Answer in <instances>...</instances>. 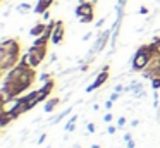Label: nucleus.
Returning a JSON list of instances; mask_svg holds the SVG:
<instances>
[{
	"label": "nucleus",
	"instance_id": "1",
	"mask_svg": "<svg viewBox=\"0 0 160 148\" xmlns=\"http://www.w3.org/2000/svg\"><path fill=\"white\" fill-rule=\"evenodd\" d=\"M153 55H155V47H153V43L138 47V50L134 52V55H132V59H131V69L134 72H143L148 67L150 62H152Z\"/></svg>",
	"mask_w": 160,
	"mask_h": 148
},
{
	"label": "nucleus",
	"instance_id": "2",
	"mask_svg": "<svg viewBox=\"0 0 160 148\" xmlns=\"http://www.w3.org/2000/svg\"><path fill=\"white\" fill-rule=\"evenodd\" d=\"M47 50H48V47H36V45H31V47L28 48L29 65H31L33 69L42 65V62L45 60V57H47Z\"/></svg>",
	"mask_w": 160,
	"mask_h": 148
},
{
	"label": "nucleus",
	"instance_id": "3",
	"mask_svg": "<svg viewBox=\"0 0 160 148\" xmlns=\"http://www.w3.org/2000/svg\"><path fill=\"white\" fill-rule=\"evenodd\" d=\"M21 60V54H0V71L2 74L7 71H11L12 67L19 64Z\"/></svg>",
	"mask_w": 160,
	"mask_h": 148
},
{
	"label": "nucleus",
	"instance_id": "4",
	"mask_svg": "<svg viewBox=\"0 0 160 148\" xmlns=\"http://www.w3.org/2000/svg\"><path fill=\"white\" fill-rule=\"evenodd\" d=\"M141 74L145 79H150V81H152L153 78H160V55H157V54L153 55L152 62H150L148 67H146Z\"/></svg>",
	"mask_w": 160,
	"mask_h": 148
},
{
	"label": "nucleus",
	"instance_id": "5",
	"mask_svg": "<svg viewBox=\"0 0 160 148\" xmlns=\"http://www.w3.org/2000/svg\"><path fill=\"white\" fill-rule=\"evenodd\" d=\"M0 54H21V41L18 38H7L0 43Z\"/></svg>",
	"mask_w": 160,
	"mask_h": 148
},
{
	"label": "nucleus",
	"instance_id": "6",
	"mask_svg": "<svg viewBox=\"0 0 160 148\" xmlns=\"http://www.w3.org/2000/svg\"><path fill=\"white\" fill-rule=\"evenodd\" d=\"M110 36H112V29H105V31H102V33L97 36V41H95V45L91 47L90 55H95V54H98V52L103 50L105 45H107V41H108V38H110Z\"/></svg>",
	"mask_w": 160,
	"mask_h": 148
},
{
	"label": "nucleus",
	"instance_id": "7",
	"mask_svg": "<svg viewBox=\"0 0 160 148\" xmlns=\"http://www.w3.org/2000/svg\"><path fill=\"white\" fill-rule=\"evenodd\" d=\"M95 3L93 2H86V0H79V3H78L76 7V16L78 17H83V16H93L95 14Z\"/></svg>",
	"mask_w": 160,
	"mask_h": 148
},
{
	"label": "nucleus",
	"instance_id": "8",
	"mask_svg": "<svg viewBox=\"0 0 160 148\" xmlns=\"http://www.w3.org/2000/svg\"><path fill=\"white\" fill-rule=\"evenodd\" d=\"M108 78H110L108 71H100V72L97 74V78H95V81H93V83H91V84L86 88V93H91V91H95V89H98L100 86H103L105 83L108 81Z\"/></svg>",
	"mask_w": 160,
	"mask_h": 148
},
{
	"label": "nucleus",
	"instance_id": "9",
	"mask_svg": "<svg viewBox=\"0 0 160 148\" xmlns=\"http://www.w3.org/2000/svg\"><path fill=\"white\" fill-rule=\"evenodd\" d=\"M64 34H66V26H64V21H57L55 23V29L52 33V43L53 45H60L64 41Z\"/></svg>",
	"mask_w": 160,
	"mask_h": 148
},
{
	"label": "nucleus",
	"instance_id": "10",
	"mask_svg": "<svg viewBox=\"0 0 160 148\" xmlns=\"http://www.w3.org/2000/svg\"><path fill=\"white\" fill-rule=\"evenodd\" d=\"M53 88H55V81H53V79H48L47 83H43L42 88H38V91H40V102H45V100L50 96V93L53 91Z\"/></svg>",
	"mask_w": 160,
	"mask_h": 148
},
{
	"label": "nucleus",
	"instance_id": "11",
	"mask_svg": "<svg viewBox=\"0 0 160 148\" xmlns=\"http://www.w3.org/2000/svg\"><path fill=\"white\" fill-rule=\"evenodd\" d=\"M52 3H53V0H38V3H36V7L33 9V12L43 16V14L48 10V7L52 5Z\"/></svg>",
	"mask_w": 160,
	"mask_h": 148
},
{
	"label": "nucleus",
	"instance_id": "12",
	"mask_svg": "<svg viewBox=\"0 0 160 148\" xmlns=\"http://www.w3.org/2000/svg\"><path fill=\"white\" fill-rule=\"evenodd\" d=\"M19 102H21V96H14V98L4 102L2 103V112H12V110L19 105Z\"/></svg>",
	"mask_w": 160,
	"mask_h": 148
},
{
	"label": "nucleus",
	"instance_id": "13",
	"mask_svg": "<svg viewBox=\"0 0 160 148\" xmlns=\"http://www.w3.org/2000/svg\"><path fill=\"white\" fill-rule=\"evenodd\" d=\"M45 29H47V23H43V21H40V23H36L35 26L29 29V36H35V38H38V36H42L43 33H45Z\"/></svg>",
	"mask_w": 160,
	"mask_h": 148
},
{
	"label": "nucleus",
	"instance_id": "14",
	"mask_svg": "<svg viewBox=\"0 0 160 148\" xmlns=\"http://www.w3.org/2000/svg\"><path fill=\"white\" fill-rule=\"evenodd\" d=\"M59 103H60V100L57 98V96H55V98H48V100H47V103H45V107H43V110H45L47 114H50V112L55 110V107L59 105Z\"/></svg>",
	"mask_w": 160,
	"mask_h": 148
},
{
	"label": "nucleus",
	"instance_id": "15",
	"mask_svg": "<svg viewBox=\"0 0 160 148\" xmlns=\"http://www.w3.org/2000/svg\"><path fill=\"white\" fill-rule=\"evenodd\" d=\"M14 117H12L11 112H2L0 114V127H7L9 122H12Z\"/></svg>",
	"mask_w": 160,
	"mask_h": 148
},
{
	"label": "nucleus",
	"instance_id": "16",
	"mask_svg": "<svg viewBox=\"0 0 160 148\" xmlns=\"http://www.w3.org/2000/svg\"><path fill=\"white\" fill-rule=\"evenodd\" d=\"M48 43H50V38H47L45 34L35 38V41H33V45H36V47H48Z\"/></svg>",
	"mask_w": 160,
	"mask_h": 148
},
{
	"label": "nucleus",
	"instance_id": "17",
	"mask_svg": "<svg viewBox=\"0 0 160 148\" xmlns=\"http://www.w3.org/2000/svg\"><path fill=\"white\" fill-rule=\"evenodd\" d=\"M31 9H33V7L29 5V3H26V2L19 3V5L16 7V10H18L19 14H29V12H31Z\"/></svg>",
	"mask_w": 160,
	"mask_h": 148
},
{
	"label": "nucleus",
	"instance_id": "18",
	"mask_svg": "<svg viewBox=\"0 0 160 148\" xmlns=\"http://www.w3.org/2000/svg\"><path fill=\"white\" fill-rule=\"evenodd\" d=\"M71 110H72V109H71V107H69V109H66V110H64L62 114H59V115H57V117H53V119L50 120V122H52V124H57V122H60V120H62V119H64V117H66V115H69V114H71Z\"/></svg>",
	"mask_w": 160,
	"mask_h": 148
},
{
	"label": "nucleus",
	"instance_id": "19",
	"mask_svg": "<svg viewBox=\"0 0 160 148\" xmlns=\"http://www.w3.org/2000/svg\"><path fill=\"white\" fill-rule=\"evenodd\" d=\"M152 43H153V47H155V54H157V55H160V36L153 38Z\"/></svg>",
	"mask_w": 160,
	"mask_h": 148
},
{
	"label": "nucleus",
	"instance_id": "20",
	"mask_svg": "<svg viewBox=\"0 0 160 148\" xmlns=\"http://www.w3.org/2000/svg\"><path fill=\"white\" fill-rule=\"evenodd\" d=\"M48 79H52V74H50V72H43V74L38 76V81L40 83H47Z\"/></svg>",
	"mask_w": 160,
	"mask_h": 148
},
{
	"label": "nucleus",
	"instance_id": "21",
	"mask_svg": "<svg viewBox=\"0 0 160 148\" xmlns=\"http://www.w3.org/2000/svg\"><path fill=\"white\" fill-rule=\"evenodd\" d=\"M93 17H95V14L93 16H83V17H79V23L81 24H90L91 21H93Z\"/></svg>",
	"mask_w": 160,
	"mask_h": 148
},
{
	"label": "nucleus",
	"instance_id": "22",
	"mask_svg": "<svg viewBox=\"0 0 160 148\" xmlns=\"http://www.w3.org/2000/svg\"><path fill=\"white\" fill-rule=\"evenodd\" d=\"M152 88H153V91L160 89V78H153L152 79Z\"/></svg>",
	"mask_w": 160,
	"mask_h": 148
},
{
	"label": "nucleus",
	"instance_id": "23",
	"mask_svg": "<svg viewBox=\"0 0 160 148\" xmlns=\"http://www.w3.org/2000/svg\"><path fill=\"white\" fill-rule=\"evenodd\" d=\"M126 122H128V119H126L124 115L119 117V120H117V127H119V129H121V127H124V126H126Z\"/></svg>",
	"mask_w": 160,
	"mask_h": 148
},
{
	"label": "nucleus",
	"instance_id": "24",
	"mask_svg": "<svg viewBox=\"0 0 160 148\" xmlns=\"http://www.w3.org/2000/svg\"><path fill=\"white\" fill-rule=\"evenodd\" d=\"M74 129H76V122H67V124H66V131H69V133H72Z\"/></svg>",
	"mask_w": 160,
	"mask_h": 148
},
{
	"label": "nucleus",
	"instance_id": "25",
	"mask_svg": "<svg viewBox=\"0 0 160 148\" xmlns=\"http://www.w3.org/2000/svg\"><path fill=\"white\" fill-rule=\"evenodd\" d=\"M112 119H114V115H112L110 112L105 114V115H103V120H105V122H112Z\"/></svg>",
	"mask_w": 160,
	"mask_h": 148
},
{
	"label": "nucleus",
	"instance_id": "26",
	"mask_svg": "<svg viewBox=\"0 0 160 148\" xmlns=\"http://www.w3.org/2000/svg\"><path fill=\"white\" fill-rule=\"evenodd\" d=\"M119 96H121V93L114 91V93H112V95H110V100H112V102H115V100H119Z\"/></svg>",
	"mask_w": 160,
	"mask_h": 148
},
{
	"label": "nucleus",
	"instance_id": "27",
	"mask_svg": "<svg viewBox=\"0 0 160 148\" xmlns=\"http://www.w3.org/2000/svg\"><path fill=\"white\" fill-rule=\"evenodd\" d=\"M117 129H119V127H117V126H108V129H107V133H108V134H114V133H115V131H117Z\"/></svg>",
	"mask_w": 160,
	"mask_h": 148
},
{
	"label": "nucleus",
	"instance_id": "28",
	"mask_svg": "<svg viewBox=\"0 0 160 148\" xmlns=\"http://www.w3.org/2000/svg\"><path fill=\"white\" fill-rule=\"evenodd\" d=\"M112 105H114V102H112V100L108 98L107 102H105V109H107V110H110V109H112Z\"/></svg>",
	"mask_w": 160,
	"mask_h": 148
},
{
	"label": "nucleus",
	"instance_id": "29",
	"mask_svg": "<svg viewBox=\"0 0 160 148\" xmlns=\"http://www.w3.org/2000/svg\"><path fill=\"white\" fill-rule=\"evenodd\" d=\"M124 88H126V86H122V84H117V86L114 88V91H117V93H122V91H124Z\"/></svg>",
	"mask_w": 160,
	"mask_h": 148
},
{
	"label": "nucleus",
	"instance_id": "30",
	"mask_svg": "<svg viewBox=\"0 0 160 148\" xmlns=\"http://www.w3.org/2000/svg\"><path fill=\"white\" fill-rule=\"evenodd\" d=\"M95 131H97V129H95V124H88V133H95Z\"/></svg>",
	"mask_w": 160,
	"mask_h": 148
},
{
	"label": "nucleus",
	"instance_id": "31",
	"mask_svg": "<svg viewBox=\"0 0 160 148\" xmlns=\"http://www.w3.org/2000/svg\"><path fill=\"white\" fill-rule=\"evenodd\" d=\"M131 140H132L131 133H126V134H124V141H126V143H128V141H131Z\"/></svg>",
	"mask_w": 160,
	"mask_h": 148
},
{
	"label": "nucleus",
	"instance_id": "32",
	"mask_svg": "<svg viewBox=\"0 0 160 148\" xmlns=\"http://www.w3.org/2000/svg\"><path fill=\"white\" fill-rule=\"evenodd\" d=\"M139 14H141V16H145V14H148V9H146V7H141V9L138 10Z\"/></svg>",
	"mask_w": 160,
	"mask_h": 148
},
{
	"label": "nucleus",
	"instance_id": "33",
	"mask_svg": "<svg viewBox=\"0 0 160 148\" xmlns=\"http://www.w3.org/2000/svg\"><path fill=\"white\" fill-rule=\"evenodd\" d=\"M128 148H134L136 146V143H134V140H131V141H128V145H126Z\"/></svg>",
	"mask_w": 160,
	"mask_h": 148
},
{
	"label": "nucleus",
	"instance_id": "34",
	"mask_svg": "<svg viewBox=\"0 0 160 148\" xmlns=\"http://www.w3.org/2000/svg\"><path fill=\"white\" fill-rule=\"evenodd\" d=\"M45 140H47V134H42V136L38 138V143L42 145V143H43V141H45Z\"/></svg>",
	"mask_w": 160,
	"mask_h": 148
},
{
	"label": "nucleus",
	"instance_id": "35",
	"mask_svg": "<svg viewBox=\"0 0 160 148\" xmlns=\"http://www.w3.org/2000/svg\"><path fill=\"white\" fill-rule=\"evenodd\" d=\"M103 23H105V17H103V19H100L98 23H95V24H97V28H102V26H103Z\"/></svg>",
	"mask_w": 160,
	"mask_h": 148
},
{
	"label": "nucleus",
	"instance_id": "36",
	"mask_svg": "<svg viewBox=\"0 0 160 148\" xmlns=\"http://www.w3.org/2000/svg\"><path fill=\"white\" fill-rule=\"evenodd\" d=\"M48 19H50V12H48V10H47V12L43 14V21H48Z\"/></svg>",
	"mask_w": 160,
	"mask_h": 148
},
{
	"label": "nucleus",
	"instance_id": "37",
	"mask_svg": "<svg viewBox=\"0 0 160 148\" xmlns=\"http://www.w3.org/2000/svg\"><path fill=\"white\" fill-rule=\"evenodd\" d=\"M90 38H91V33H86V34H84V36H83V40L86 41V40H90Z\"/></svg>",
	"mask_w": 160,
	"mask_h": 148
},
{
	"label": "nucleus",
	"instance_id": "38",
	"mask_svg": "<svg viewBox=\"0 0 160 148\" xmlns=\"http://www.w3.org/2000/svg\"><path fill=\"white\" fill-rule=\"evenodd\" d=\"M76 120H78V115H72V117L69 119V122H76Z\"/></svg>",
	"mask_w": 160,
	"mask_h": 148
},
{
	"label": "nucleus",
	"instance_id": "39",
	"mask_svg": "<svg viewBox=\"0 0 160 148\" xmlns=\"http://www.w3.org/2000/svg\"><path fill=\"white\" fill-rule=\"evenodd\" d=\"M138 124H139V120H136V119H134V120H132V122H131V126H132V127H136V126H138Z\"/></svg>",
	"mask_w": 160,
	"mask_h": 148
},
{
	"label": "nucleus",
	"instance_id": "40",
	"mask_svg": "<svg viewBox=\"0 0 160 148\" xmlns=\"http://www.w3.org/2000/svg\"><path fill=\"white\" fill-rule=\"evenodd\" d=\"M108 69H110V65H108V64H105L103 67H102V71H108Z\"/></svg>",
	"mask_w": 160,
	"mask_h": 148
},
{
	"label": "nucleus",
	"instance_id": "41",
	"mask_svg": "<svg viewBox=\"0 0 160 148\" xmlns=\"http://www.w3.org/2000/svg\"><path fill=\"white\" fill-rule=\"evenodd\" d=\"M91 148H100V145H91Z\"/></svg>",
	"mask_w": 160,
	"mask_h": 148
},
{
	"label": "nucleus",
	"instance_id": "42",
	"mask_svg": "<svg viewBox=\"0 0 160 148\" xmlns=\"http://www.w3.org/2000/svg\"><path fill=\"white\" fill-rule=\"evenodd\" d=\"M74 148H81V146H79V145H74Z\"/></svg>",
	"mask_w": 160,
	"mask_h": 148
}]
</instances>
